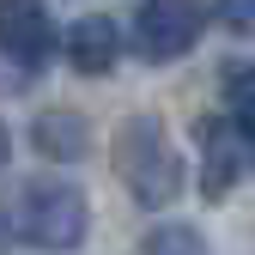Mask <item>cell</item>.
<instances>
[{
  "label": "cell",
  "instance_id": "1",
  "mask_svg": "<svg viewBox=\"0 0 255 255\" xmlns=\"http://www.w3.org/2000/svg\"><path fill=\"white\" fill-rule=\"evenodd\" d=\"M116 176L128 182V195L140 207H170L182 188V158L164 134L158 116H128L116 134Z\"/></svg>",
  "mask_w": 255,
  "mask_h": 255
},
{
  "label": "cell",
  "instance_id": "2",
  "mask_svg": "<svg viewBox=\"0 0 255 255\" xmlns=\"http://www.w3.org/2000/svg\"><path fill=\"white\" fill-rule=\"evenodd\" d=\"M91 231V201L79 182H24L18 195V237L37 243V249H79Z\"/></svg>",
  "mask_w": 255,
  "mask_h": 255
},
{
  "label": "cell",
  "instance_id": "3",
  "mask_svg": "<svg viewBox=\"0 0 255 255\" xmlns=\"http://www.w3.org/2000/svg\"><path fill=\"white\" fill-rule=\"evenodd\" d=\"M207 18H213L207 0H140V12H134V49L146 61H182L207 37Z\"/></svg>",
  "mask_w": 255,
  "mask_h": 255
},
{
  "label": "cell",
  "instance_id": "4",
  "mask_svg": "<svg viewBox=\"0 0 255 255\" xmlns=\"http://www.w3.org/2000/svg\"><path fill=\"white\" fill-rule=\"evenodd\" d=\"M61 30L49 18V0H0V55L18 73H43Z\"/></svg>",
  "mask_w": 255,
  "mask_h": 255
},
{
  "label": "cell",
  "instance_id": "5",
  "mask_svg": "<svg viewBox=\"0 0 255 255\" xmlns=\"http://www.w3.org/2000/svg\"><path fill=\"white\" fill-rule=\"evenodd\" d=\"M249 164V134H243V122H201V188L219 201L225 188L243 176Z\"/></svg>",
  "mask_w": 255,
  "mask_h": 255
},
{
  "label": "cell",
  "instance_id": "6",
  "mask_svg": "<svg viewBox=\"0 0 255 255\" xmlns=\"http://www.w3.org/2000/svg\"><path fill=\"white\" fill-rule=\"evenodd\" d=\"M61 43H67L73 73H110L116 55H122V24L104 18V12H85V18H73V30Z\"/></svg>",
  "mask_w": 255,
  "mask_h": 255
},
{
  "label": "cell",
  "instance_id": "7",
  "mask_svg": "<svg viewBox=\"0 0 255 255\" xmlns=\"http://www.w3.org/2000/svg\"><path fill=\"white\" fill-rule=\"evenodd\" d=\"M30 146H37L43 158H55V164H79V158L91 152V122L79 110H37Z\"/></svg>",
  "mask_w": 255,
  "mask_h": 255
},
{
  "label": "cell",
  "instance_id": "8",
  "mask_svg": "<svg viewBox=\"0 0 255 255\" xmlns=\"http://www.w3.org/2000/svg\"><path fill=\"white\" fill-rule=\"evenodd\" d=\"M225 104L243 128H255V61H237V67H225Z\"/></svg>",
  "mask_w": 255,
  "mask_h": 255
},
{
  "label": "cell",
  "instance_id": "9",
  "mask_svg": "<svg viewBox=\"0 0 255 255\" xmlns=\"http://www.w3.org/2000/svg\"><path fill=\"white\" fill-rule=\"evenodd\" d=\"M213 18L225 24V30H255V0H213Z\"/></svg>",
  "mask_w": 255,
  "mask_h": 255
},
{
  "label": "cell",
  "instance_id": "10",
  "mask_svg": "<svg viewBox=\"0 0 255 255\" xmlns=\"http://www.w3.org/2000/svg\"><path fill=\"white\" fill-rule=\"evenodd\" d=\"M12 158V134H6V122H0V164Z\"/></svg>",
  "mask_w": 255,
  "mask_h": 255
}]
</instances>
